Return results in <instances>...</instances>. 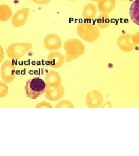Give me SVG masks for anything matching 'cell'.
<instances>
[{
    "mask_svg": "<svg viewBox=\"0 0 139 156\" xmlns=\"http://www.w3.org/2000/svg\"><path fill=\"white\" fill-rule=\"evenodd\" d=\"M77 31L78 36L89 43H93L100 38L99 28L96 24L88 22L79 23L77 25Z\"/></svg>",
    "mask_w": 139,
    "mask_h": 156,
    "instance_id": "obj_1",
    "label": "cell"
},
{
    "mask_svg": "<svg viewBox=\"0 0 139 156\" xmlns=\"http://www.w3.org/2000/svg\"><path fill=\"white\" fill-rule=\"evenodd\" d=\"M64 48L66 51L65 62H72L79 57L83 55L85 53V46L79 39H67L64 42Z\"/></svg>",
    "mask_w": 139,
    "mask_h": 156,
    "instance_id": "obj_2",
    "label": "cell"
},
{
    "mask_svg": "<svg viewBox=\"0 0 139 156\" xmlns=\"http://www.w3.org/2000/svg\"><path fill=\"white\" fill-rule=\"evenodd\" d=\"M46 84L42 79L34 78L28 80L25 86L27 97L35 100L45 93Z\"/></svg>",
    "mask_w": 139,
    "mask_h": 156,
    "instance_id": "obj_3",
    "label": "cell"
},
{
    "mask_svg": "<svg viewBox=\"0 0 139 156\" xmlns=\"http://www.w3.org/2000/svg\"><path fill=\"white\" fill-rule=\"evenodd\" d=\"M32 46V44L28 42L12 44L6 49L7 56L13 60L19 59L31 50Z\"/></svg>",
    "mask_w": 139,
    "mask_h": 156,
    "instance_id": "obj_4",
    "label": "cell"
},
{
    "mask_svg": "<svg viewBox=\"0 0 139 156\" xmlns=\"http://www.w3.org/2000/svg\"><path fill=\"white\" fill-rule=\"evenodd\" d=\"M16 68L12 62L6 60L1 68V75L2 80L5 83H11L16 76Z\"/></svg>",
    "mask_w": 139,
    "mask_h": 156,
    "instance_id": "obj_5",
    "label": "cell"
},
{
    "mask_svg": "<svg viewBox=\"0 0 139 156\" xmlns=\"http://www.w3.org/2000/svg\"><path fill=\"white\" fill-rule=\"evenodd\" d=\"M117 45L123 51L130 52L134 50L136 44L134 41V35L126 34L121 35L118 38Z\"/></svg>",
    "mask_w": 139,
    "mask_h": 156,
    "instance_id": "obj_6",
    "label": "cell"
},
{
    "mask_svg": "<svg viewBox=\"0 0 139 156\" xmlns=\"http://www.w3.org/2000/svg\"><path fill=\"white\" fill-rule=\"evenodd\" d=\"M85 102L90 108H99L103 102V95L98 90L90 91L86 95Z\"/></svg>",
    "mask_w": 139,
    "mask_h": 156,
    "instance_id": "obj_7",
    "label": "cell"
},
{
    "mask_svg": "<svg viewBox=\"0 0 139 156\" xmlns=\"http://www.w3.org/2000/svg\"><path fill=\"white\" fill-rule=\"evenodd\" d=\"M61 44L60 37L55 34H48L44 39L45 48L49 51L59 50L61 48Z\"/></svg>",
    "mask_w": 139,
    "mask_h": 156,
    "instance_id": "obj_8",
    "label": "cell"
},
{
    "mask_svg": "<svg viewBox=\"0 0 139 156\" xmlns=\"http://www.w3.org/2000/svg\"><path fill=\"white\" fill-rule=\"evenodd\" d=\"M29 14L30 9L27 8H24L18 10L12 17V25L16 28L22 27L27 22Z\"/></svg>",
    "mask_w": 139,
    "mask_h": 156,
    "instance_id": "obj_9",
    "label": "cell"
},
{
    "mask_svg": "<svg viewBox=\"0 0 139 156\" xmlns=\"http://www.w3.org/2000/svg\"><path fill=\"white\" fill-rule=\"evenodd\" d=\"M64 95V89L62 86L57 87H46L45 91L46 98L51 101L59 100Z\"/></svg>",
    "mask_w": 139,
    "mask_h": 156,
    "instance_id": "obj_10",
    "label": "cell"
},
{
    "mask_svg": "<svg viewBox=\"0 0 139 156\" xmlns=\"http://www.w3.org/2000/svg\"><path fill=\"white\" fill-rule=\"evenodd\" d=\"M65 62V57L59 51L51 52L48 56V62L53 68H59Z\"/></svg>",
    "mask_w": 139,
    "mask_h": 156,
    "instance_id": "obj_11",
    "label": "cell"
},
{
    "mask_svg": "<svg viewBox=\"0 0 139 156\" xmlns=\"http://www.w3.org/2000/svg\"><path fill=\"white\" fill-rule=\"evenodd\" d=\"M45 82L46 87H57L61 85V78L59 73L51 71L45 75Z\"/></svg>",
    "mask_w": 139,
    "mask_h": 156,
    "instance_id": "obj_12",
    "label": "cell"
},
{
    "mask_svg": "<svg viewBox=\"0 0 139 156\" xmlns=\"http://www.w3.org/2000/svg\"><path fill=\"white\" fill-rule=\"evenodd\" d=\"M115 5L116 0H100L97 8L101 13L109 14L114 9Z\"/></svg>",
    "mask_w": 139,
    "mask_h": 156,
    "instance_id": "obj_13",
    "label": "cell"
},
{
    "mask_svg": "<svg viewBox=\"0 0 139 156\" xmlns=\"http://www.w3.org/2000/svg\"><path fill=\"white\" fill-rule=\"evenodd\" d=\"M96 6L92 3H89L84 6L82 12V16L84 19L90 20L94 19L96 16Z\"/></svg>",
    "mask_w": 139,
    "mask_h": 156,
    "instance_id": "obj_14",
    "label": "cell"
},
{
    "mask_svg": "<svg viewBox=\"0 0 139 156\" xmlns=\"http://www.w3.org/2000/svg\"><path fill=\"white\" fill-rule=\"evenodd\" d=\"M131 20L139 26V0H135L132 4L129 10Z\"/></svg>",
    "mask_w": 139,
    "mask_h": 156,
    "instance_id": "obj_15",
    "label": "cell"
},
{
    "mask_svg": "<svg viewBox=\"0 0 139 156\" xmlns=\"http://www.w3.org/2000/svg\"><path fill=\"white\" fill-rule=\"evenodd\" d=\"M13 12L11 8L5 4L0 5V22H5L12 16Z\"/></svg>",
    "mask_w": 139,
    "mask_h": 156,
    "instance_id": "obj_16",
    "label": "cell"
},
{
    "mask_svg": "<svg viewBox=\"0 0 139 156\" xmlns=\"http://www.w3.org/2000/svg\"><path fill=\"white\" fill-rule=\"evenodd\" d=\"M110 24V18L108 14L101 13L96 21V25L99 28L104 29L107 28Z\"/></svg>",
    "mask_w": 139,
    "mask_h": 156,
    "instance_id": "obj_17",
    "label": "cell"
},
{
    "mask_svg": "<svg viewBox=\"0 0 139 156\" xmlns=\"http://www.w3.org/2000/svg\"><path fill=\"white\" fill-rule=\"evenodd\" d=\"M74 105L70 101H61L56 105V108H74Z\"/></svg>",
    "mask_w": 139,
    "mask_h": 156,
    "instance_id": "obj_18",
    "label": "cell"
},
{
    "mask_svg": "<svg viewBox=\"0 0 139 156\" xmlns=\"http://www.w3.org/2000/svg\"><path fill=\"white\" fill-rule=\"evenodd\" d=\"M8 86L5 83L0 82V98L5 97L8 93Z\"/></svg>",
    "mask_w": 139,
    "mask_h": 156,
    "instance_id": "obj_19",
    "label": "cell"
},
{
    "mask_svg": "<svg viewBox=\"0 0 139 156\" xmlns=\"http://www.w3.org/2000/svg\"><path fill=\"white\" fill-rule=\"evenodd\" d=\"M35 108H53V105L47 102H40L35 106Z\"/></svg>",
    "mask_w": 139,
    "mask_h": 156,
    "instance_id": "obj_20",
    "label": "cell"
},
{
    "mask_svg": "<svg viewBox=\"0 0 139 156\" xmlns=\"http://www.w3.org/2000/svg\"><path fill=\"white\" fill-rule=\"evenodd\" d=\"M33 1L37 4L46 5L50 2V0H33Z\"/></svg>",
    "mask_w": 139,
    "mask_h": 156,
    "instance_id": "obj_21",
    "label": "cell"
},
{
    "mask_svg": "<svg viewBox=\"0 0 139 156\" xmlns=\"http://www.w3.org/2000/svg\"><path fill=\"white\" fill-rule=\"evenodd\" d=\"M134 42L136 45H139V31L133 35Z\"/></svg>",
    "mask_w": 139,
    "mask_h": 156,
    "instance_id": "obj_22",
    "label": "cell"
},
{
    "mask_svg": "<svg viewBox=\"0 0 139 156\" xmlns=\"http://www.w3.org/2000/svg\"><path fill=\"white\" fill-rule=\"evenodd\" d=\"M4 52L1 45H0V63L4 60Z\"/></svg>",
    "mask_w": 139,
    "mask_h": 156,
    "instance_id": "obj_23",
    "label": "cell"
},
{
    "mask_svg": "<svg viewBox=\"0 0 139 156\" xmlns=\"http://www.w3.org/2000/svg\"><path fill=\"white\" fill-rule=\"evenodd\" d=\"M90 1H93V2H98L100 0H90Z\"/></svg>",
    "mask_w": 139,
    "mask_h": 156,
    "instance_id": "obj_24",
    "label": "cell"
},
{
    "mask_svg": "<svg viewBox=\"0 0 139 156\" xmlns=\"http://www.w3.org/2000/svg\"><path fill=\"white\" fill-rule=\"evenodd\" d=\"M68 1H76V0H68Z\"/></svg>",
    "mask_w": 139,
    "mask_h": 156,
    "instance_id": "obj_25",
    "label": "cell"
},
{
    "mask_svg": "<svg viewBox=\"0 0 139 156\" xmlns=\"http://www.w3.org/2000/svg\"><path fill=\"white\" fill-rule=\"evenodd\" d=\"M123 1H125V0H123Z\"/></svg>",
    "mask_w": 139,
    "mask_h": 156,
    "instance_id": "obj_26",
    "label": "cell"
}]
</instances>
